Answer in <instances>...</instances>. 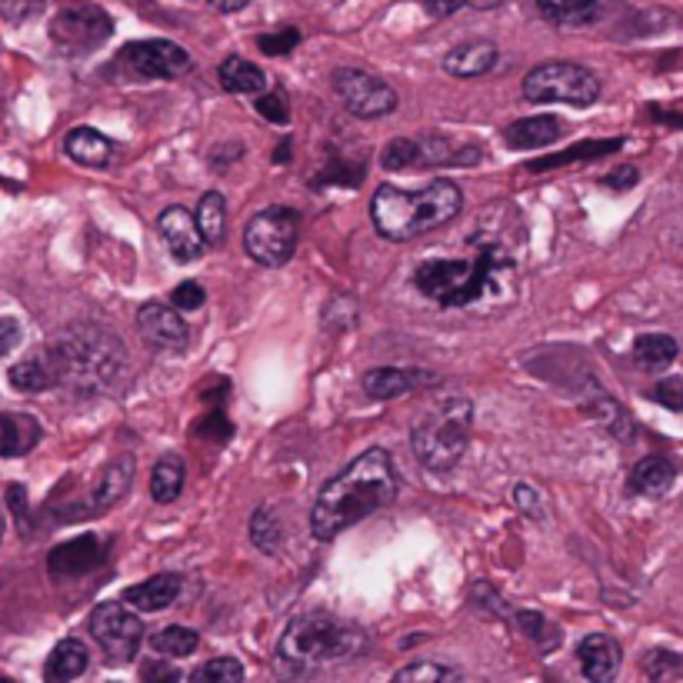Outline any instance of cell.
Returning a JSON list of instances; mask_svg holds the SVG:
<instances>
[{
    "instance_id": "1",
    "label": "cell",
    "mask_w": 683,
    "mask_h": 683,
    "mask_svg": "<svg viewBox=\"0 0 683 683\" xmlns=\"http://www.w3.org/2000/svg\"><path fill=\"white\" fill-rule=\"evenodd\" d=\"M400 491L394 461L387 451L374 447L350 461L317 497L310 511V531L317 541H334L374 511L387 507Z\"/></svg>"
},
{
    "instance_id": "2",
    "label": "cell",
    "mask_w": 683,
    "mask_h": 683,
    "mask_svg": "<svg viewBox=\"0 0 683 683\" xmlns=\"http://www.w3.org/2000/svg\"><path fill=\"white\" fill-rule=\"evenodd\" d=\"M417 287L441 307H501L517 294V270L507 250L481 247L467 260H427L417 267Z\"/></svg>"
},
{
    "instance_id": "3",
    "label": "cell",
    "mask_w": 683,
    "mask_h": 683,
    "mask_svg": "<svg viewBox=\"0 0 683 683\" xmlns=\"http://www.w3.org/2000/svg\"><path fill=\"white\" fill-rule=\"evenodd\" d=\"M53 384L73 394H107L127 370L123 344L97 324H73L43 347Z\"/></svg>"
},
{
    "instance_id": "4",
    "label": "cell",
    "mask_w": 683,
    "mask_h": 683,
    "mask_svg": "<svg viewBox=\"0 0 683 683\" xmlns=\"http://www.w3.org/2000/svg\"><path fill=\"white\" fill-rule=\"evenodd\" d=\"M464 207V194L454 180H430L424 190H400V187H377L370 217L380 237L387 240H414L451 224Z\"/></svg>"
},
{
    "instance_id": "5",
    "label": "cell",
    "mask_w": 683,
    "mask_h": 683,
    "mask_svg": "<svg viewBox=\"0 0 683 683\" xmlns=\"http://www.w3.org/2000/svg\"><path fill=\"white\" fill-rule=\"evenodd\" d=\"M367 647V637L344 624L334 621L327 614H307L290 621V627L280 637V664L290 671H310V667H324V664H337V661H354L360 657Z\"/></svg>"
},
{
    "instance_id": "6",
    "label": "cell",
    "mask_w": 683,
    "mask_h": 683,
    "mask_svg": "<svg viewBox=\"0 0 683 683\" xmlns=\"http://www.w3.org/2000/svg\"><path fill=\"white\" fill-rule=\"evenodd\" d=\"M471 434H474V404L464 397H451V400L427 407L414 420L410 444L424 467L444 474L457 467V461L464 457L471 444Z\"/></svg>"
},
{
    "instance_id": "7",
    "label": "cell",
    "mask_w": 683,
    "mask_h": 683,
    "mask_svg": "<svg viewBox=\"0 0 683 683\" xmlns=\"http://www.w3.org/2000/svg\"><path fill=\"white\" fill-rule=\"evenodd\" d=\"M601 93V80L581 67V63H541L524 77V97L534 103H571V107H587Z\"/></svg>"
},
{
    "instance_id": "8",
    "label": "cell",
    "mask_w": 683,
    "mask_h": 683,
    "mask_svg": "<svg viewBox=\"0 0 683 683\" xmlns=\"http://www.w3.org/2000/svg\"><path fill=\"white\" fill-rule=\"evenodd\" d=\"M297 230H300V217L290 207H270L247 224L244 247L257 264L284 267L297 250Z\"/></svg>"
},
{
    "instance_id": "9",
    "label": "cell",
    "mask_w": 683,
    "mask_h": 683,
    "mask_svg": "<svg viewBox=\"0 0 683 683\" xmlns=\"http://www.w3.org/2000/svg\"><path fill=\"white\" fill-rule=\"evenodd\" d=\"M113 33V20L107 10L93 3L60 7L50 20V40L67 53H90Z\"/></svg>"
},
{
    "instance_id": "10",
    "label": "cell",
    "mask_w": 683,
    "mask_h": 683,
    "mask_svg": "<svg viewBox=\"0 0 683 683\" xmlns=\"http://www.w3.org/2000/svg\"><path fill=\"white\" fill-rule=\"evenodd\" d=\"M113 67L133 80H170L190 67V57L184 47H177L170 40H137L117 53Z\"/></svg>"
},
{
    "instance_id": "11",
    "label": "cell",
    "mask_w": 683,
    "mask_h": 683,
    "mask_svg": "<svg viewBox=\"0 0 683 683\" xmlns=\"http://www.w3.org/2000/svg\"><path fill=\"white\" fill-rule=\"evenodd\" d=\"M90 634L110 661H130L143 644L140 617L133 614V607H123L117 601H107L90 614Z\"/></svg>"
},
{
    "instance_id": "12",
    "label": "cell",
    "mask_w": 683,
    "mask_h": 683,
    "mask_svg": "<svg viewBox=\"0 0 683 683\" xmlns=\"http://www.w3.org/2000/svg\"><path fill=\"white\" fill-rule=\"evenodd\" d=\"M334 90L344 100V107L354 117L374 120V117H387L397 110V90L390 83H384L374 73L364 70H337L334 73Z\"/></svg>"
},
{
    "instance_id": "13",
    "label": "cell",
    "mask_w": 683,
    "mask_h": 683,
    "mask_svg": "<svg viewBox=\"0 0 683 683\" xmlns=\"http://www.w3.org/2000/svg\"><path fill=\"white\" fill-rule=\"evenodd\" d=\"M157 230H160L167 250L174 254V260H180V264L197 260L207 247V240L197 227V217L184 207H167L157 220Z\"/></svg>"
},
{
    "instance_id": "14",
    "label": "cell",
    "mask_w": 683,
    "mask_h": 683,
    "mask_svg": "<svg viewBox=\"0 0 683 683\" xmlns=\"http://www.w3.org/2000/svg\"><path fill=\"white\" fill-rule=\"evenodd\" d=\"M130 484H133V457L123 454V457H117L113 464H107V471H103L97 491L87 497V504L63 511V521H73V517H93V514L110 511V507L130 491Z\"/></svg>"
},
{
    "instance_id": "15",
    "label": "cell",
    "mask_w": 683,
    "mask_h": 683,
    "mask_svg": "<svg viewBox=\"0 0 683 683\" xmlns=\"http://www.w3.org/2000/svg\"><path fill=\"white\" fill-rule=\"evenodd\" d=\"M137 330L143 340L157 350H184L187 347V324L177 314V307L164 304H143L137 310Z\"/></svg>"
},
{
    "instance_id": "16",
    "label": "cell",
    "mask_w": 683,
    "mask_h": 683,
    "mask_svg": "<svg viewBox=\"0 0 683 683\" xmlns=\"http://www.w3.org/2000/svg\"><path fill=\"white\" fill-rule=\"evenodd\" d=\"M100 561H103V544H100V537H97V534H80V537H73V541H67V544H60V547L50 551L47 571H50L53 577H80V574L93 571Z\"/></svg>"
},
{
    "instance_id": "17",
    "label": "cell",
    "mask_w": 683,
    "mask_h": 683,
    "mask_svg": "<svg viewBox=\"0 0 683 683\" xmlns=\"http://www.w3.org/2000/svg\"><path fill=\"white\" fill-rule=\"evenodd\" d=\"M577 657H581L584 677L594 683L614 681L617 671H621V644H617L614 637H607V634H591V637H584Z\"/></svg>"
},
{
    "instance_id": "18",
    "label": "cell",
    "mask_w": 683,
    "mask_h": 683,
    "mask_svg": "<svg viewBox=\"0 0 683 683\" xmlns=\"http://www.w3.org/2000/svg\"><path fill=\"white\" fill-rule=\"evenodd\" d=\"M180 577L177 574H160V577H150L143 584H133L123 591V604H130L133 611L140 614H157V611H167L177 597H180Z\"/></svg>"
},
{
    "instance_id": "19",
    "label": "cell",
    "mask_w": 683,
    "mask_h": 683,
    "mask_svg": "<svg viewBox=\"0 0 683 683\" xmlns=\"http://www.w3.org/2000/svg\"><path fill=\"white\" fill-rule=\"evenodd\" d=\"M497 57H501V50L491 40H467L444 57V70L454 77H481V73L494 70Z\"/></svg>"
},
{
    "instance_id": "20",
    "label": "cell",
    "mask_w": 683,
    "mask_h": 683,
    "mask_svg": "<svg viewBox=\"0 0 683 683\" xmlns=\"http://www.w3.org/2000/svg\"><path fill=\"white\" fill-rule=\"evenodd\" d=\"M434 377L417 374V370H397V367H377L364 377V390L370 400H394L404 397L407 390H414L417 384H427Z\"/></svg>"
},
{
    "instance_id": "21",
    "label": "cell",
    "mask_w": 683,
    "mask_h": 683,
    "mask_svg": "<svg viewBox=\"0 0 683 683\" xmlns=\"http://www.w3.org/2000/svg\"><path fill=\"white\" fill-rule=\"evenodd\" d=\"M674 481H677L674 461H667V457H661V454H651V457H644V461L634 467V474H631V491H637V494H644V497H661V494H667V491L674 487Z\"/></svg>"
},
{
    "instance_id": "22",
    "label": "cell",
    "mask_w": 683,
    "mask_h": 683,
    "mask_svg": "<svg viewBox=\"0 0 683 683\" xmlns=\"http://www.w3.org/2000/svg\"><path fill=\"white\" fill-rule=\"evenodd\" d=\"M564 133L557 117H527V120H514L504 130V140L517 150H534V147H547Z\"/></svg>"
},
{
    "instance_id": "23",
    "label": "cell",
    "mask_w": 683,
    "mask_h": 683,
    "mask_svg": "<svg viewBox=\"0 0 683 683\" xmlns=\"http://www.w3.org/2000/svg\"><path fill=\"white\" fill-rule=\"evenodd\" d=\"M63 150H67L70 160H77V164H83V167H107L110 157H113V143H110L103 133L90 130V127L70 130L67 140H63Z\"/></svg>"
},
{
    "instance_id": "24",
    "label": "cell",
    "mask_w": 683,
    "mask_h": 683,
    "mask_svg": "<svg viewBox=\"0 0 683 683\" xmlns=\"http://www.w3.org/2000/svg\"><path fill=\"white\" fill-rule=\"evenodd\" d=\"M87 664H90V654H87V647L80 644V641H73V637H67V641H60L53 651H50V657H47V667H43V677L50 683H63V681H77L83 671H87Z\"/></svg>"
},
{
    "instance_id": "25",
    "label": "cell",
    "mask_w": 683,
    "mask_h": 683,
    "mask_svg": "<svg viewBox=\"0 0 683 683\" xmlns=\"http://www.w3.org/2000/svg\"><path fill=\"white\" fill-rule=\"evenodd\" d=\"M40 441V427L27 414H0V457H20Z\"/></svg>"
},
{
    "instance_id": "26",
    "label": "cell",
    "mask_w": 683,
    "mask_h": 683,
    "mask_svg": "<svg viewBox=\"0 0 683 683\" xmlns=\"http://www.w3.org/2000/svg\"><path fill=\"white\" fill-rule=\"evenodd\" d=\"M7 380H10V387H17V390H23V394H40V390L57 387V384H53V370H50V360H47L43 347H40V350H33L30 357H23L20 364H13V367H10V374H7Z\"/></svg>"
},
{
    "instance_id": "27",
    "label": "cell",
    "mask_w": 683,
    "mask_h": 683,
    "mask_svg": "<svg viewBox=\"0 0 683 683\" xmlns=\"http://www.w3.org/2000/svg\"><path fill=\"white\" fill-rule=\"evenodd\" d=\"M217 73H220V87L227 93H264V87H267L264 70L244 57H227Z\"/></svg>"
},
{
    "instance_id": "28",
    "label": "cell",
    "mask_w": 683,
    "mask_h": 683,
    "mask_svg": "<svg viewBox=\"0 0 683 683\" xmlns=\"http://www.w3.org/2000/svg\"><path fill=\"white\" fill-rule=\"evenodd\" d=\"M674 357H677V340L667 334H644L634 344V360L644 370H661V367L674 364Z\"/></svg>"
},
{
    "instance_id": "29",
    "label": "cell",
    "mask_w": 683,
    "mask_h": 683,
    "mask_svg": "<svg viewBox=\"0 0 683 683\" xmlns=\"http://www.w3.org/2000/svg\"><path fill=\"white\" fill-rule=\"evenodd\" d=\"M180 487H184V461L180 457H164L157 461L154 474H150V494L157 504H174L180 497Z\"/></svg>"
},
{
    "instance_id": "30",
    "label": "cell",
    "mask_w": 683,
    "mask_h": 683,
    "mask_svg": "<svg viewBox=\"0 0 683 683\" xmlns=\"http://www.w3.org/2000/svg\"><path fill=\"white\" fill-rule=\"evenodd\" d=\"M197 227L204 234V240L210 247H217L224 240V227H227V204L217 190L204 194L200 197V207H197Z\"/></svg>"
},
{
    "instance_id": "31",
    "label": "cell",
    "mask_w": 683,
    "mask_h": 683,
    "mask_svg": "<svg viewBox=\"0 0 683 683\" xmlns=\"http://www.w3.org/2000/svg\"><path fill=\"white\" fill-rule=\"evenodd\" d=\"M624 140H587V143H574L571 150L564 154H554V157H541L531 164L534 174L541 170H551V167H564V164H574V160H591V157H601V154H614Z\"/></svg>"
},
{
    "instance_id": "32",
    "label": "cell",
    "mask_w": 683,
    "mask_h": 683,
    "mask_svg": "<svg viewBox=\"0 0 683 683\" xmlns=\"http://www.w3.org/2000/svg\"><path fill=\"white\" fill-rule=\"evenodd\" d=\"M197 644H200V637L190 631V627H164V631H157L154 637H150V647H154V654H164V657H187V654H194L197 651Z\"/></svg>"
},
{
    "instance_id": "33",
    "label": "cell",
    "mask_w": 683,
    "mask_h": 683,
    "mask_svg": "<svg viewBox=\"0 0 683 683\" xmlns=\"http://www.w3.org/2000/svg\"><path fill=\"white\" fill-rule=\"evenodd\" d=\"M474 160H481V154H457L447 137L420 140V164H427V167H437V164H474Z\"/></svg>"
},
{
    "instance_id": "34",
    "label": "cell",
    "mask_w": 683,
    "mask_h": 683,
    "mask_svg": "<svg viewBox=\"0 0 683 683\" xmlns=\"http://www.w3.org/2000/svg\"><path fill=\"white\" fill-rule=\"evenodd\" d=\"M517 624H521L524 637L534 641L541 651H554V647H561V631H557L547 617H541V614H517Z\"/></svg>"
},
{
    "instance_id": "35",
    "label": "cell",
    "mask_w": 683,
    "mask_h": 683,
    "mask_svg": "<svg viewBox=\"0 0 683 683\" xmlns=\"http://www.w3.org/2000/svg\"><path fill=\"white\" fill-rule=\"evenodd\" d=\"M240 677H244V667H240L237 657H214L210 664L194 671V681L197 683H237Z\"/></svg>"
},
{
    "instance_id": "36",
    "label": "cell",
    "mask_w": 683,
    "mask_h": 683,
    "mask_svg": "<svg viewBox=\"0 0 683 683\" xmlns=\"http://www.w3.org/2000/svg\"><path fill=\"white\" fill-rule=\"evenodd\" d=\"M537 7H541V13H544L547 20L564 23V20L587 17V13L597 7V0H537Z\"/></svg>"
},
{
    "instance_id": "37",
    "label": "cell",
    "mask_w": 683,
    "mask_h": 683,
    "mask_svg": "<svg viewBox=\"0 0 683 683\" xmlns=\"http://www.w3.org/2000/svg\"><path fill=\"white\" fill-rule=\"evenodd\" d=\"M380 164H384L387 170L414 167V164H420V143H417V140H390V143L384 147Z\"/></svg>"
},
{
    "instance_id": "38",
    "label": "cell",
    "mask_w": 683,
    "mask_h": 683,
    "mask_svg": "<svg viewBox=\"0 0 683 683\" xmlns=\"http://www.w3.org/2000/svg\"><path fill=\"white\" fill-rule=\"evenodd\" d=\"M250 537H254V544H257L260 551H267V554H274V551L280 547V527H277V521H274L270 511H257V514H254Z\"/></svg>"
},
{
    "instance_id": "39",
    "label": "cell",
    "mask_w": 683,
    "mask_h": 683,
    "mask_svg": "<svg viewBox=\"0 0 683 683\" xmlns=\"http://www.w3.org/2000/svg\"><path fill=\"white\" fill-rule=\"evenodd\" d=\"M454 677H457V671H451V667H441V664H410V667L397 671V677H394V681H400V683H407V681L437 683V681H454Z\"/></svg>"
},
{
    "instance_id": "40",
    "label": "cell",
    "mask_w": 683,
    "mask_h": 683,
    "mask_svg": "<svg viewBox=\"0 0 683 683\" xmlns=\"http://www.w3.org/2000/svg\"><path fill=\"white\" fill-rule=\"evenodd\" d=\"M297 43H300V30H294V27H284V30H277V33H264V37L257 40V47H260L264 53H270V57L290 53Z\"/></svg>"
},
{
    "instance_id": "41",
    "label": "cell",
    "mask_w": 683,
    "mask_h": 683,
    "mask_svg": "<svg viewBox=\"0 0 683 683\" xmlns=\"http://www.w3.org/2000/svg\"><path fill=\"white\" fill-rule=\"evenodd\" d=\"M170 300H174L177 310H200L204 300H207V294H204V287H200L197 280H187V284H180V287L170 294Z\"/></svg>"
},
{
    "instance_id": "42",
    "label": "cell",
    "mask_w": 683,
    "mask_h": 683,
    "mask_svg": "<svg viewBox=\"0 0 683 683\" xmlns=\"http://www.w3.org/2000/svg\"><path fill=\"white\" fill-rule=\"evenodd\" d=\"M654 400L671 407V410H681L683 414V380L681 377H667L654 387Z\"/></svg>"
},
{
    "instance_id": "43",
    "label": "cell",
    "mask_w": 683,
    "mask_h": 683,
    "mask_svg": "<svg viewBox=\"0 0 683 683\" xmlns=\"http://www.w3.org/2000/svg\"><path fill=\"white\" fill-rule=\"evenodd\" d=\"M257 110L270 120V123H287V107H284V93H267L257 100Z\"/></svg>"
},
{
    "instance_id": "44",
    "label": "cell",
    "mask_w": 683,
    "mask_h": 683,
    "mask_svg": "<svg viewBox=\"0 0 683 683\" xmlns=\"http://www.w3.org/2000/svg\"><path fill=\"white\" fill-rule=\"evenodd\" d=\"M17 344H20V327H17V320L0 317V357H7Z\"/></svg>"
},
{
    "instance_id": "45",
    "label": "cell",
    "mask_w": 683,
    "mask_h": 683,
    "mask_svg": "<svg viewBox=\"0 0 683 683\" xmlns=\"http://www.w3.org/2000/svg\"><path fill=\"white\" fill-rule=\"evenodd\" d=\"M514 501H517V507H521L524 514H534V517H541V507H537V491H534V487L521 484V487L514 491Z\"/></svg>"
},
{
    "instance_id": "46",
    "label": "cell",
    "mask_w": 683,
    "mask_h": 683,
    "mask_svg": "<svg viewBox=\"0 0 683 683\" xmlns=\"http://www.w3.org/2000/svg\"><path fill=\"white\" fill-rule=\"evenodd\" d=\"M464 3H467V0H424V7H427L434 17H451V13H457Z\"/></svg>"
},
{
    "instance_id": "47",
    "label": "cell",
    "mask_w": 683,
    "mask_h": 683,
    "mask_svg": "<svg viewBox=\"0 0 683 683\" xmlns=\"http://www.w3.org/2000/svg\"><path fill=\"white\" fill-rule=\"evenodd\" d=\"M611 187H617V190H624V187H634L637 184V170L634 167H621L611 180H607Z\"/></svg>"
},
{
    "instance_id": "48",
    "label": "cell",
    "mask_w": 683,
    "mask_h": 683,
    "mask_svg": "<svg viewBox=\"0 0 683 683\" xmlns=\"http://www.w3.org/2000/svg\"><path fill=\"white\" fill-rule=\"evenodd\" d=\"M250 0H210V7L214 10H220V13H234V10H240V7H247Z\"/></svg>"
},
{
    "instance_id": "49",
    "label": "cell",
    "mask_w": 683,
    "mask_h": 683,
    "mask_svg": "<svg viewBox=\"0 0 683 683\" xmlns=\"http://www.w3.org/2000/svg\"><path fill=\"white\" fill-rule=\"evenodd\" d=\"M143 677H147V681H150V677H167V681H177V671H167V667L150 664V667H143Z\"/></svg>"
},
{
    "instance_id": "50",
    "label": "cell",
    "mask_w": 683,
    "mask_h": 683,
    "mask_svg": "<svg viewBox=\"0 0 683 683\" xmlns=\"http://www.w3.org/2000/svg\"><path fill=\"white\" fill-rule=\"evenodd\" d=\"M471 7H481V10H487V7H497L501 0H467Z\"/></svg>"
},
{
    "instance_id": "51",
    "label": "cell",
    "mask_w": 683,
    "mask_h": 683,
    "mask_svg": "<svg viewBox=\"0 0 683 683\" xmlns=\"http://www.w3.org/2000/svg\"><path fill=\"white\" fill-rule=\"evenodd\" d=\"M0 537H3V514H0Z\"/></svg>"
}]
</instances>
